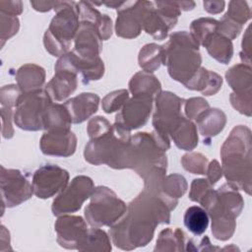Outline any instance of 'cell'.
<instances>
[{
  "label": "cell",
  "mask_w": 252,
  "mask_h": 252,
  "mask_svg": "<svg viewBox=\"0 0 252 252\" xmlns=\"http://www.w3.org/2000/svg\"><path fill=\"white\" fill-rule=\"evenodd\" d=\"M94 190V183L90 177L76 176L71 184L53 201V215L59 216L80 210L84 201L92 196Z\"/></svg>",
  "instance_id": "30bf717a"
},
{
  "label": "cell",
  "mask_w": 252,
  "mask_h": 252,
  "mask_svg": "<svg viewBox=\"0 0 252 252\" xmlns=\"http://www.w3.org/2000/svg\"><path fill=\"white\" fill-rule=\"evenodd\" d=\"M212 184L205 179H195L191 184L190 199L194 202L200 203L204 208L213 199L215 191L212 189Z\"/></svg>",
  "instance_id": "4dcf8cb0"
},
{
  "label": "cell",
  "mask_w": 252,
  "mask_h": 252,
  "mask_svg": "<svg viewBox=\"0 0 252 252\" xmlns=\"http://www.w3.org/2000/svg\"><path fill=\"white\" fill-rule=\"evenodd\" d=\"M52 99L41 89L23 93L16 104L14 120L24 130L36 131L43 128L45 111Z\"/></svg>",
  "instance_id": "ba28073f"
},
{
  "label": "cell",
  "mask_w": 252,
  "mask_h": 252,
  "mask_svg": "<svg viewBox=\"0 0 252 252\" xmlns=\"http://www.w3.org/2000/svg\"><path fill=\"white\" fill-rule=\"evenodd\" d=\"M170 211L159 197L145 189L129 204L126 216L112 225L110 235L114 244L124 250L147 245L157 224L169 222Z\"/></svg>",
  "instance_id": "6da1fadb"
},
{
  "label": "cell",
  "mask_w": 252,
  "mask_h": 252,
  "mask_svg": "<svg viewBox=\"0 0 252 252\" xmlns=\"http://www.w3.org/2000/svg\"><path fill=\"white\" fill-rule=\"evenodd\" d=\"M184 233L179 228L174 231L167 228L159 233L155 251H179L184 250Z\"/></svg>",
  "instance_id": "83f0119b"
},
{
  "label": "cell",
  "mask_w": 252,
  "mask_h": 252,
  "mask_svg": "<svg viewBox=\"0 0 252 252\" xmlns=\"http://www.w3.org/2000/svg\"><path fill=\"white\" fill-rule=\"evenodd\" d=\"M130 131L114 124L105 134L91 139L85 149V158L90 163H106L113 168L127 167Z\"/></svg>",
  "instance_id": "277c9868"
},
{
  "label": "cell",
  "mask_w": 252,
  "mask_h": 252,
  "mask_svg": "<svg viewBox=\"0 0 252 252\" xmlns=\"http://www.w3.org/2000/svg\"><path fill=\"white\" fill-rule=\"evenodd\" d=\"M111 127L112 126L104 117L97 116L91 119V121L89 122L88 133L91 139H94L108 132L111 129Z\"/></svg>",
  "instance_id": "e575fe53"
},
{
  "label": "cell",
  "mask_w": 252,
  "mask_h": 252,
  "mask_svg": "<svg viewBox=\"0 0 252 252\" xmlns=\"http://www.w3.org/2000/svg\"><path fill=\"white\" fill-rule=\"evenodd\" d=\"M76 136L70 129L47 130L40 140L41 152L49 156L68 157L76 149Z\"/></svg>",
  "instance_id": "2e32d148"
},
{
  "label": "cell",
  "mask_w": 252,
  "mask_h": 252,
  "mask_svg": "<svg viewBox=\"0 0 252 252\" xmlns=\"http://www.w3.org/2000/svg\"><path fill=\"white\" fill-rule=\"evenodd\" d=\"M225 16L243 26V24L250 18V10L246 2L231 1L229 2V8Z\"/></svg>",
  "instance_id": "836d02e7"
},
{
  "label": "cell",
  "mask_w": 252,
  "mask_h": 252,
  "mask_svg": "<svg viewBox=\"0 0 252 252\" xmlns=\"http://www.w3.org/2000/svg\"><path fill=\"white\" fill-rule=\"evenodd\" d=\"M68 179L69 174L65 169L52 164L43 165L32 176L33 194L41 199L50 198L65 189Z\"/></svg>",
  "instance_id": "7c38bea8"
},
{
  "label": "cell",
  "mask_w": 252,
  "mask_h": 252,
  "mask_svg": "<svg viewBox=\"0 0 252 252\" xmlns=\"http://www.w3.org/2000/svg\"><path fill=\"white\" fill-rule=\"evenodd\" d=\"M79 250L109 251L111 245L106 233L99 228H91L88 231L87 238Z\"/></svg>",
  "instance_id": "f1b7e54d"
},
{
  "label": "cell",
  "mask_w": 252,
  "mask_h": 252,
  "mask_svg": "<svg viewBox=\"0 0 252 252\" xmlns=\"http://www.w3.org/2000/svg\"><path fill=\"white\" fill-rule=\"evenodd\" d=\"M227 83L234 91V94L251 95V69L249 65L238 64L226 72Z\"/></svg>",
  "instance_id": "ffe728a7"
},
{
  "label": "cell",
  "mask_w": 252,
  "mask_h": 252,
  "mask_svg": "<svg viewBox=\"0 0 252 252\" xmlns=\"http://www.w3.org/2000/svg\"><path fill=\"white\" fill-rule=\"evenodd\" d=\"M77 88V74L65 67L55 65V74L45 91L51 99L60 102L67 98Z\"/></svg>",
  "instance_id": "e0dca14e"
},
{
  "label": "cell",
  "mask_w": 252,
  "mask_h": 252,
  "mask_svg": "<svg viewBox=\"0 0 252 252\" xmlns=\"http://www.w3.org/2000/svg\"><path fill=\"white\" fill-rule=\"evenodd\" d=\"M133 95L157 96L160 93V83L150 72L141 71L132 77L129 83Z\"/></svg>",
  "instance_id": "7402d4cb"
},
{
  "label": "cell",
  "mask_w": 252,
  "mask_h": 252,
  "mask_svg": "<svg viewBox=\"0 0 252 252\" xmlns=\"http://www.w3.org/2000/svg\"><path fill=\"white\" fill-rule=\"evenodd\" d=\"M203 46L207 48L212 57L222 64H226L231 59L233 53L231 40L218 32L209 35Z\"/></svg>",
  "instance_id": "44dd1931"
},
{
  "label": "cell",
  "mask_w": 252,
  "mask_h": 252,
  "mask_svg": "<svg viewBox=\"0 0 252 252\" xmlns=\"http://www.w3.org/2000/svg\"><path fill=\"white\" fill-rule=\"evenodd\" d=\"M223 6H224V2H204V7L205 10L208 11L209 13H213V14H217L220 13L223 10Z\"/></svg>",
  "instance_id": "f35d334b"
},
{
  "label": "cell",
  "mask_w": 252,
  "mask_h": 252,
  "mask_svg": "<svg viewBox=\"0 0 252 252\" xmlns=\"http://www.w3.org/2000/svg\"><path fill=\"white\" fill-rule=\"evenodd\" d=\"M185 100L170 92H160L156 96V112L154 114L153 125L155 132L164 140H168V135L183 118L181 106Z\"/></svg>",
  "instance_id": "9c48e42d"
},
{
  "label": "cell",
  "mask_w": 252,
  "mask_h": 252,
  "mask_svg": "<svg viewBox=\"0 0 252 252\" xmlns=\"http://www.w3.org/2000/svg\"><path fill=\"white\" fill-rule=\"evenodd\" d=\"M128 99V92L119 90L109 93L102 99V108L106 113H111L121 108Z\"/></svg>",
  "instance_id": "d6a6232c"
},
{
  "label": "cell",
  "mask_w": 252,
  "mask_h": 252,
  "mask_svg": "<svg viewBox=\"0 0 252 252\" xmlns=\"http://www.w3.org/2000/svg\"><path fill=\"white\" fill-rule=\"evenodd\" d=\"M219 22L210 19V18H202L192 22L191 24V35L198 42V44L203 45L205 40L209 35L216 32L218 30Z\"/></svg>",
  "instance_id": "f546056e"
},
{
  "label": "cell",
  "mask_w": 252,
  "mask_h": 252,
  "mask_svg": "<svg viewBox=\"0 0 252 252\" xmlns=\"http://www.w3.org/2000/svg\"><path fill=\"white\" fill-rule=\"evenodd\" d=\"M54 6L57 15L44 34V45L53 56H62L69 50L79 30V10L75 2H55Z\"/></svg>",
  "instance_id": "8992f818"
},
{
  "label": "cell",
  "mask_w": 252,
  "mask_h": 252,
  "mask_svg": "<svg viewBox=\"0 0 252 252\" xmlns=\"http://www.w3.org/2000/svg\"><path fill=\"white\" fill-rule=\"evenodd\" d=\"M209 108L208 102L201 97H193L185 102V112L189 118L196 119L201 113Z\"/></svg>",
  "instance_id": "d590c367"
},
{
  "label": "cell",
  "mask_w": 252,
  "mask_h": 252,
  "mask_svg": "<svg viewBox=\"0 0 252 252\" xmlns=\"http://www.w3.org/2000/svg\"><path fill=\"white\" fill-rule=\"evenodd\" d=\"M196 120L200 133L206 137L216 136L220 131L223 129L226 121L224 113L217 108H208L203 113H201L196 118Z\"/></svg>",
  "instance_id": "603a6c76"
},
{
  "label": "cell",
  "mask_w": 252,
  "mask_h": 252,
  "mask_svg": "<svg viewBox=\"0 0 252 252\" xmlns=\"http://www.w3.org/2000/svg\"><path fill=\"white\" fill-rule=\"evenodd\" d=\"M163 64L167 65L169 75L184 86L201 68L199 44L191 33L186 32L172 33L169 41L163 46Z\"/></svg>",
  "instance_id": "3957f363"
},
{
  "label": "cell",
  "mask_w": 252,
  "mask_h": 252,
  "mask_svg": "<svg viewBox=\"0 0 252 252\" xmlns=\"http://www.w3.org/2000/svg\"><path fill=\"white\" fill-rule=\"evenodd\" d=\"M175 145L183 150L190 151L198 144V136L195 125L184 117L170 133Z\"/></svg>",
  "instance_id": "cb8c5ba5"
},
{
  "label": "cell",
  "mask_w": 252,
  "mask_h": 252,
  "mask_svg": "<svg viewBox=\"0 0 252 252\" xmlns=\"http://www.w3.org/2000/svg\"><path fill=\"white\" fill-rule=\"evenodd\" d=\"M72 123L70 114L64 104L51 102L48 105L43 119L44 129H69Z\"/></svg>",
  "instance_id": "d4e9b609"
},
{
  "label": "cell",
  "mask_w": 252,
  "mask_h": 252,
  "mask_svg": "<svg viewBox=\"0 0 252 252\" xmlns=\"http://www.w3.org/2000/svg\"><path fill=\"white\" fill-rule=\"evenodd\" d=\"M99 97L95 94L84 93L69 100L64 105L66 106L73 123H82L92 114L96 112L98 107Z\"/></svg>",
  "instance_id": "ac0fdd59"
},
{
  "label": "cell",
  "mask_w": 252,
  "mask_h": 252,
  "mask_svg": "<svg viewBox=\"0 0 252 252\" xmlns=\"http://www.w3.org/2000/svg\"><path fill=\"white\" fill-rule=\"evenodd\" d=\"M153 97L146 95H133L127 100L115 117V124L131 131L143 126L151 114Z\"/></svg>",
  "instance_id": "4fadbf2b"
},
{
  "label": "cell",
  "mask_w": 252,
  "mask_h": 252,
  "mask_svg": "<svg viewBox=\"0 0 252 252\" xmlns=\"http://www.w3.org/2000/svg\"><path fill=\"white\" fill-rule=\"evenodd\" d=\"M243 200L236 189L223 184L217 191L205 208L212 218V232L216 238L225 239L232 235L235 228V218L240 214Z\"/></svg>",
  "instance_id": "5b68a950"
},
{
  "label": "cell",
  "mask_w": 252,
  "mask_h": 252,
  "mask_svg": "<svg viewBox=\"0 0 252 252\" xmlns=\"http://www.w3.org/2000/svg\"><path fill=\"white\" fill-rule=\"evenodd\" d=\"M207 158L201 154H187L182 158V164L184 168L195 174H205L207 167Z\"/></svg>",
  "instance_id": "1f68e13d"
},
{
  "label": "cell",
  "mask_w": 252,
  "mask_h": 252,
  "mask_svg": "<svg viewBox=\"0 0 252 252\" xmlns=\"http://www.w3.org/2000/svg\"><path fill=\"white\" fill-rule=\"evenodd\" d=\"M223 173L230 186L245 190L251 189V135L245 126L232 129L220 150Z\"/></svg>",
  "instance_id": "7a4b0ae2"
},
{
  "label": "cell",
  "mask_w": 252,
  "mask_h": 252,
  "mask_svg": "<svg viewBox=\"0 0 252 252\" xmlns=\"http://www.w3.org/2000/svg\"><path fill=\"white\" fill-rule=\"evenodd\" d=\"M57 242L67 249H80L84 244L89 228L81 217L63 216L55 223Z\"/></svg>",
  "instance_id": "5bb4252c"
},
{
  "label": "cell",
  "mask_w": 252,
  "mask_h": 252,
  "mask_svg": "<svg viewBox=\"0 0 252 252\" xmlns=\"http://www.w3.org/2000/svg\"><path fill=\"white\" fill-rule=\"evenodd\" d=\"M184 224L194 235L203 234L209 224L207 211L199 206L189 207L184 214Z\"/></svg>",
  "instance_id": "484cf974"
},
{
  "label": "cell",
  "mask_w": 252,
  "mask_h": 252,
  "mask_svg": "<svg viewBox=\"0 0 252 252\" xmlns=\"http://www.w3.org/2000/svg\"><path fill=\"white\" fill-rule=\"evenodd\" d=\"M44 70L34 64H26L22 66L16 74L19 88L23 93L39 90L44 83Z\"/></svg>",
  "instance_id": "d6986e66"
},
{
  "label": "cell",
  "mask_w": 252,
  "mask_h": 252,
  "mask_svg": "<svg viewBox=\"0 0 252 252\" xmlns=\"http://www.w3.org/2000/svg\"><path fill=\"white\" fill-rule=\"evenodd\" d=\"M4 14V13H2ZM8 20V25L1 24V38L2 40H5L7 38H10L12 35L17 33L19 30V20L16 16L4 14Z\"/></svg>",
  "instance_id": "8d00e7d4"
},
{
  "label": "cell",
  "mask_w": 252,
  "mask_h": 252,
  "mask_svg": "<svg viewBox=\"0 0 252 252\" xmlns=\"http://www.w3.org/2000/svg\"><path fill=\"white\" fill-rule=\"evenodd\" d=\"M206 173L208 174V181L212 185H214L221 177V167H220V163L218 162V160L214 159L209 164V168L206 171Z\"/></svg>",
  "instance_id": "74e56055"
},
{
  "label": "cell",
  "mask_w": 252,
  "mask_h": 252,
  "mask_svg": "<svg viewBox=\"0 0 252 252\" xmlns=\"http://www.w3.org/2000/svg\"><path fill=\"white\" fill-rule=\"evenodd\" d=\"M1 195L3 205L14 207L32 197V185L17 169H6L1 166Z\"/></svg>",
  "instance_id": "8fae6325"
},
{
  "label": "cell",
  "mask_w": 252,
  "mask_h": 252,
  "mask_svg": "<svg viewBox=\"0 0 252 252\" xmlns=\"http://www.w3.org/2000/svg\"><path fill=\"white\" fill-rule=\"evenodd\" d=\"M122 5L119 7L116 20V33L121 37H136L142 30L146 1L126 2V7Z\"/></svg>",
  "instance_id": "9a60e30c"
},
{
  "label": "cell",
  "mask_w": 252,
  "mask_h": 252,
  "mask_svg": "<svg viewBox=\"0 0 252 252\" xmlns=\"http://www.w3.org/2000/svg\"><path fill=\"white\" fill-rule=\"evenodd\" d=\"M164 62L163 46L155 43L145 45L139 53V65L144 71L154 72Z\"/></svg>",
  "instance_id": "4316f807"
},
{
  "label": "cell",
  "mask_w": 252,
  "mask_h": 252,
  "mask_svg": "<svg viewBox=\"0 0 252 252\" xmlns=\"http://www.w3.org/2000/svg\"><path fill=\"white\" fill-rule=\"evenodd\" d=\"M127 207L116 194L107 187H96L91 203L85 209V217L93 226L114 225L126 213Z\"/></svg>",
  "instance_id": "52a82bcc"
}]
</instances>
